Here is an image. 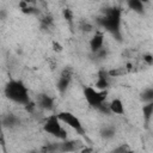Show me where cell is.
Masks as SVG:
<instances>
[{"instance_id":"1","label":"cell","mask_w":153,"mask_h":153,"mask_svg":"<svg viewBox=\"0 0 153 153\" xmlns=\"http://www.w3.org/2000/svg\"><path fill=\"white\" fill-rule=\"evenodd\" d=\"M4 93L10 100H12L13 103L20 104L23 106L31 100L29 96V90L22 80L11 79L4 88Z\"/></svg>"},{"instance_id":"2","label":"cell","mask_w":153,"mask_h":153,"mask_svg":"<svg viewBox=\"0 0 153 153\" xmlns=\"http://www.w3.org/2000/svg\"><path fill=\"white\" fill-rule=\"evenodd\" d=\"M98 23L109 32H111L114 36L117 37V39L121 38L120 36V25H121V10L120 8H111L106 11L105 16L103 18H99Z\"/></svg>"},{"instance_id":"3","label":"cell","mask_w":153,"mask_h":153,"mask_svg":"<svg viewBox=\"0 0 153 153\" xmlns=\"http://www.w3.org/2000/svg\"><path fill=\"white\" fill-rule=\"evenodd\" d=\"M61 123L62 122L60 121L57 115H50L43 122V130L47 134H50V135L57 137L60 141L67 140V131L63 129Z\"/></svg>"},{"instance_id":"4","label":"cell","mask_w":153,"mask_h":153,"mask_svg":"<svg viewBox=\"0 0 153 153\" xmlns=\"http://www.w3.org/2000/svg\"><path fill=\"white\" fill-rule=\"evenodd\" d=\"M84 97L87 102V104L92 108L99 109L106 100L108 97V91H99L94 88L93 86H86L84 87Z\"/></svg>"},{"instance_id":"5","label":"cell","mask_w":153,"mask_h":153,"mask_svg":"<svg viewBox=\"0 0 153 153\" xmlns=\"http://www.w3.org/2000/svg\"><path fill=\"white\" fill-rule=\"evenodd\" d=\"M60 121L65 124H67L69 128H72L73 130H75L79 135H85V128L81 123V121L72 112L69 111H60L57 114Z\"/></svg>"},{"instance_id":"6","label":"cell","mask_w":153,"mask_h":153,"mask_svg":"<svg viewBox=\"0 0 153 153\" xmlns=\"http://www.w3.org/2000/svg\"><path fill=\"white\" fill-rule=\"evenodd\" d=\"M71 80H72V69L71 68H65L61 72L60 78L56 82L57 91L60 93H65L67 91V88L69 87V85H71Z\"/></svg>"},{"instance_id":"7","label":"cell","mask_w":153,"mask_h":153,"mask_svg":"<svg viewBox=\"0 0 153 153\" xmlns=\"http://www.w3.org/2000/svg\"><path fill=\"white\" fill-rule=\"evenodd\" d=\"M103 44H104V35L103 32H96L92 38L90 39V49L92 53H98L103 49Z\"/></svg>"},{"instance_id":"8","label":"cell","mask_w":153,"mask_h":153,"mask_svg":"<svg viewBox=\"0 0 153 153\" xmlns=\"http://www.w3.org/2000/svg\"><path fill=\"white\" fill-rule=\"evenodd\" d=\"M37 105L43 110H53L54 99L47 93H39L37 96Z\"/></svg>"},{"instance_id":"9","label":"cell","mask_w":153,"mask_h":153,"mask_svg":"<svg viewBox=\"0 0 153 153\" xmlns=\"http://www.w3.org/2000/svg\"><path fill=\"white\" fill-rule=\"evenodd\" d=\"M96 88L99 91H106L109 87V73L106 71H100L97 76V81L94 84Z\"/></svg>"},{"instance_id":"10","label":"cell","mask_w":153,"mask_h":153,"mask_svg":"<svg viewBox=\"0 0 153 153\" xmlns=\"http://www.w3.org/2000/svg\"><path fill=\"white\" fill-rule=\"evenodd\" d=\"M109 110L111 114L115 115H123L124 114V105L122 99L120 98H114L110 103H109Z\"/></svg>"},{"instance_id":"11","label":"cell","mask_w":153,"mask_h":153,"mask_svg":"<svg viewBox=\"0 0 153 153\" xmlns=\"http://www.w3.org/2000/svg\"><path fill=\"white\" fill-rule=\"evenodd\" d=\"M76 142L74 140H63L60 142V148H59V152L61 153H72V152H75L76 151Z\"/></svg>"},{"instance_id":"12","label":"cell","mask_w":153,"mask_h":153,"mask_svg":"<svg viewBox=\"0 0 153 153\" xmlns=\"http://www.w3.org/2000/svg\"><path fill=\"white\" fill-rule=\"evenodd\" d=\"M141 111H142V116H143V122L147 126L149 123L151 118L153 117V102L143 103V105L141 108Z\"/></svg>"},{"instance_id":"13","label":"cell","mask_w":153,"mask_h":153,"mask_svg":"<svg viewBox=\"0 0 153 153\" xmlns=\"http://www.w3.org/2000/svg\"><path fill=\"white\" fill-rule=\"evenodd\" d=\"M128 7L134 11L135 13H139V14H143L145 13V6H143V2L140 1V0H129L127 2Z\"/></svg>"},{"instance_id":"14","label":"cell","mask_w":153,"mask_h":153,"mask_svg":"<svg viewBox=\"0 0 153 153\" xmlns=\"http://www.w3.org/2000/svg\"><path fill=\"white\" fill-rule=\"evenodd\" d=\"M140 99L143 103L153 102V87H147L140 93Z\"/></svg>"},{"instance_id":"15","label":"cell","mask_w":153,"mask_h":153,"mask_svg":"<svg viewBox=\"0 0 153 153\" xmlns=\"http://www.w3.org/2000/svg\"><path fill=\"white\" fill-rule=\"evenodd\" d=\"M2 124H4V127H10V128H12V127H14V126L18 124V118H17L14 115H11V114H10V115L2 117Z\"/></svg>"},{"instance_id":"16","label":"cell","mask_w":153,"mask_h":153,"mask_svg":"<svg viewBox=\"0 0 153 153\" xmlns=\"http://www.w3.org/2000/svg\"><path fill=\"white\" fill-rule=\"evenodd\" d=\"M100 135L104 139H112L115 136V129L112 127H105L100 130Z\"/></svg>"},{"instance_id":"17","label":"cell","mask_w":153,"mask_h":153,"mask_svg":"<svg viewBox=\"0 0 153 153\" xmlns=\"http://www.w3.org/2000/svg\"><path fill=\"white\" fill-rule=\"evenodd\" d=\"M62 16H63V18L72 25V23H73V18H74L73 11H72L71 8H65V10L62 11Z\"/></svg>"},{"instance_id":"18","label":"cell","mask_w":153,"mask_h":153,"mask_svg":"<svg viewBox=\"0 0 153 153\" xmlns=\"http://www.w3.org/2000/svg\"><path fill=\"white\" fill-rule=\"evenodd\" d=\"M36 106H37V103H35V102H32V100H30L26 105H24V109H25V111L26 112H33L35 111V109H36Z\"/></svg>"},{"instance_id":"19","label":"cell","mask_w":153,"mask_h":153,"mask_svg":"<svg viewBox=\"0 0 153 153\" xmlns=\"http://www.w3.org/2000/svg\"><path fill=\"white\" fill-rule=\"evenodd\" d=\"M51 48H53V50H54L55 53H61V51L63 50V45H62L60 42H57V41H53Z\"/></svg>"},{"instance_id":"20","label":"cell","mask_w":153,"mask_h":153,"mask_svg":"<svg viewBox=\"0 0 153 153\" xmlns=\"http://www.w3.org/2000/svg\"><path fill=\"white\" fill-rule=\"evenodd\" d=\"M142 60L148 66H152L153 65V55L152 54H143L142 55Z\"/></svg>"},{"instance_id":"21","label":"cell","mask_w":153,"mask_h":153,"mask_svg":"<svg viewBox=\"0 0 153 153\" xmlns=\"http://www.w3.org/2000/svg\"><path fill=\"white\" fill-rule=\"evenodd\" d=\"M79 153H94V149L91 146H84Z\"/></svg>"},{"instance_id":"22","label":"cell","mask_w":153,"mask_h":153,"mask_svg":"<svg viewBox=\"0 0 153 153\" xmlns=\"http://www.w3.org/2000/svg\"><path fill=\"white\" fill-rule=\"evenodd\" d=\"M122 153H134V151H133V149H130V148L128 147V148H126V149H124Z\"/></svg>"},{"instance_id":"23","label":"cell","mask_w":153,"mask_h":153,"mask_svg":"<svg viewBox=\"0 0 153 153\" xmlns=\"http://www.w3.org/2000/svg\"><path fill=\"white\" fill-rule=\"evenodd\" d=\"M110 153H118V152H117L116 149H114V151H112V152H110Z\"/></svg>"}]
</instances>
